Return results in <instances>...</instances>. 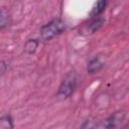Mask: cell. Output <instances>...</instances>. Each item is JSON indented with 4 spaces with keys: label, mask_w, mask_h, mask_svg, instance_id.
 Here are the masks:
<instances>
[{
    "label": "cell",
    "mask_w": 129,
    "mask_h": 129,
    "mask_svg": "<svg viewBox=\"0 0 129 129\" xmlns=\"http://www.w3.org/2000/svg\"><path fill=\"white\" fill-rule=\"evenodd\" d=\"M13 127V119L9 114L3 115L0 118V129H12Z\"/></svg>",
    "instance_id": "6"
},
{
    "label": "cell",
    "mask_w": 129,
    "mask_h": 129,
    "mask_svg": "<svg viewBox=\"0 0 129 129\" xmlns=\"http://www.w3.org/2000/svg\"><path fill=\"white\" fill-rule=\"evenodd\" d=\"M107 3H108V0H98L95 4V6L93 7V10L91 12V15L92 16H100L106 9V6H107Z\"/></svg>",
    "instance_id": "4"
},
{
    "label": "cell",
    "mask_w": 129,
    "mask_h": 129,
    "mask_svg": "<svg viewBox=\"0 0 129 129\" xmlns=\"http://www.w3.org/2000/svg\"><path fill=\"white\" fill-rule=\"evenodd\" d=\"M37 46H38V41L37 40H35V39H29L25 43L24 49L28 53H33L35 51V49L37 48Z\"/></svg>",
    "instance_id": "7"
},
{
    "label": "cell",
    "mask_w": 129,
    "mask_h": 129,
    "mask_svg": "<svg viewBox=\"0 0 129 129\" xmlns=\"http://www.w3.org/2000/svg\"><path fill=\"white\" fill-rule=\"evenodd\" d=\"M102 68H103V62L101 61V59L99 57H95V58L91 59V61L89 62L87 71L89 74H95V73L99 72Z\"/></svg>",
    "instance_id": "5"
},
{
    "label": "cell",
    "mask_w": 129,
    "mask_h": 129,
    "mask_svg": "<svg viewBox=\"0 0 129 129\" xmlns=\"http://www.w3.org/2000/svg\"><path fill=\"white\" fill-rule=\"evenodd\" d=\"M0 28L4 29L6 26L9 25L10 21H9V16H8V12L5 11V9L3 8L1 10V14H0Z\"/></svg>",
    "instance_id": "8"
},
{
    "label": "cell",
    "mask_w": 129,
    "mask_h": 129,
    "mask_svg": "<svg viewBox=\"0 0 129 129\" xmlns=\"http://www.w3.org/2000/svg\"><path fill=\"white\" fill-rule=\"evenodd\" d=\"M124 127H125V128H129V124H128V125H126V126H124Z\"/></svg>",
    "instance_id": "10"
},
{
    "label": "cell",
    "mask_w": 129,
    "mask_h": 129,
    "mask_svg": "<svg viewBox=\"0 0 129 129\" xmlns=\"http://www.w3.org/2000/svg\"><path fill=\"white\" fill-rule=\"evenodd\" d=\"M124 118H125L124 112H115L114 114H112L111 116L103 120L99 126L103 128H115L123 122Z\"/></svg>",
    "instance_id": "3"
},
{
    "label": "cell",
    "mask_w": 129,
    "mask_h": 129,
    "mask_svg": "<svg viewBox=\"0 0 129 129\" xmlns=\"http://www.w3.org/2000/svg\"><path fill=\"white\" fill-rule=\"evenodd\" d=\"M64 29H66L64 22L59 18H55L40 28V35L43 39L49 40L55 37L56 35L60 34Z\"/></svg>",
    "instance_id": "1"
},
{
    "label": "cell",
    "mask_w": 129,
    "mask_h": 129,
    "mask_svg": "<svg viewBox=\"0 0 129 129\" xmlns=\"http://www.w3.org/2000/svg\"><path fill=\"white\" fill-rule=\"evenodd\" d=\"M103 22H104V19H102V18H99V17H97V18H95L91 23H90V28L92 29V31L94 32V31H96V30H98L101 26H102V24H103Z\"/></svg>",
    "instance_id": "9"
},
{
    "label": "cell",
    "mask_w": 129,
    "mask_h": 129,
    "mask_svg": "<svg viewBox=\"0 0 129 129\" xmlns=\"http://www.w3.org/2000/svg\"><path fill=\"white\" fill-rule=\"evenodd\" d=\"M76 88H77L76 75L74 73H70L62 80L57 91V97L59 99H67L74 93Z\"/></svg>",
    "instance_id": "2"
}]
</instances>
